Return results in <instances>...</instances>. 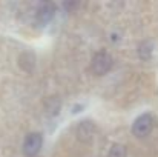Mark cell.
Returning a JSON list of instances; mask_svg holds the SVG:
<instances>
[{"label":"cell","instance_id":"6da1fadb","mask_svg":"<svg viewBox=\"0 0 158 157\" xmlns=\"http://www.w3.org/2000/svg\"><path fill=\"white\" fill-rule=\"evenodd\" d=\"M152 126H154V119H152V116H151V114H143V116H140V117L134 122V125H132V133H134V136H137V137H144V136H148V134L152 131Z\"/></svg>","mask_w":158,"mask_h":157},{"label":"cell","instance_id":"7a4b0ae2","mask_svg":"<svg viewBox=\"0 0 158 157\" xmlns=\"http://www.w3.org/2000/svg\"><path fill=\"white\" fill-rule=\"evenodd\" d=\"M43 143V137L39 133H31L29 136H26L25 142H23V153L28 157H34L42 148Z\"/></svg>","mask_w":158,"mask_h":157},{"label":"cell","instance_id":"3957f363","mask_svg":"<svg viewBox=\"0 0 158 157\" xmlns=\"http://www.w3.org/2000/svg\"><path fill=\"white\" fill-rule=\"evenodd\" d=\"M112 66V57L107 52H97L92 59V71L98 76L106 74Z\"/></svg>","mask_w":158,"mask_h":157},{"label":"cell","instance_id":"277c9868","mask_svg":"<svg viewBox=\"0 0 158 157\" xmlns=\"http://www.w3.org/2000/svg\"><path fill=\"white\" fill-rule=\"evenodd\" d=\"M55 14V5L51 2H46L40 6L39 12H37V17L42 20V22H49Z\"/></svg>","mask_w":158,"mask_h":157},{"label":"cell","instance_id":"5b68a950","mask_svg":"<svg viewBox=\"0 0 158 157\" xmlns=\"http://www.w3.org/2000/svg\"><path fill=\"white\" fill-rule=\"evenodd\" d=\"M94 133V125L91 122H81L78 126V139L80 140H89Z\"/></svg>","mask_w":158,"mask_h":157},{"label":"cell","instance_id":"8992f818","mask_svg":"<svg viewBox=\"0 0 158 157\" xmlns=\"http://www.w3.org/2000/svg\"><path fill=\"white\" fill-rule=\"evenodd\" d=\"M152 51H154V45H152V42H143V43L138 46V55H140L143 60L151 59Z\"/></svg>","mask_w":158,"mask_h":157},{"label":"cell","instance_id":"52a82bcc","mask_svg":"<svg viewBox=\"0 0 158 157\" xmlns=\"http://www.w3.org/2000/svg\"><path fill=\"white\" fill-rule=\"evenodd\" d=\"M107 157H126V148L123 145H112V148L109 150V156Z\"/></svg>","mask_w":158,"mask_h":157}]
</instances>
